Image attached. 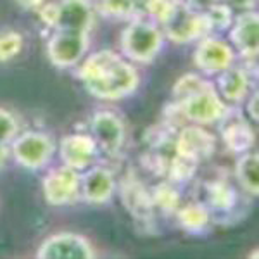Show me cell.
Here are the masks:
<instances>
[{"label":"cell","mask_w":259,"mask_h":259,"mask_svg":"<svg viewBox=\"0 0 259 259\" xmlns=\"http://www.w3.org/2000/svg\"><path fill=\"white\" fill-rule=\"evenodd\" d=\"M23 50V36L16 31L0 33V62L14 59Z\"/></svg>","instance_id":"25"},{"label":"cell","mask_w":259,"mask_h":259,"mask_svg":"<svg viewBox=\"0 0 259 259\" xmlns=\"http://www.w3.org/2000/svg\"><path fill=\"white\" fill-rule=\"evenodd\" d=\"M173 4H175V0H145L147 12L154 19L159 21V23H162V21L168 18Z\"/></svg>","instance_id":"29"},{"label":"cell","mask_w":259,"mask_h":259,"mask_svg":"<svg viewBox=\"0 0 259 259\" xmlns=\"http://www.w3.org/2000/svg\"><path fill=\"white\" fill-rule=\"evenodd\" d=\"M94 23V12L89 0H62L57 4L56 30L89 33Z\"/></svg>","instance_id":"13"},{"label":"cell","mask_w":259,"mask_h":259,"mask_svg":"<svg viewBox=\"0 0 259 259\" xmlns=\"http://www.w3.org/2000/svg\"><path fill=\"white\" fill-rule=\"evenodd\" d=\"M100 6L106 14L112 18H130L137 7L135 0H100Z\"/></svg>","instance_id":"27"},{"label":"cell","mask_w":259,"mask_h":259,"mask_svg":"<svg viewBox=\"0 0 259 259\" xmlns=\"http://www.w3.org/2000/svg\"><path fill=\"white\" fill-rule=\"evenodd\" d=\"M197 164L199 162H195V161L189 159V157H183L175 152V156L171 157L168 162L166 173H168V177L173 180V182H178V183L189 182V180L194 178L195 171H197Z\"/></svg>","instance_id":"22"},{"label":"cell","mask_w":259,"mask_h":259,"mask_svg":"<svg viewBox=\"0 0 259 259\" xmlns=\"http://www.w3.org/2000/svg\"><path fill=\"white\" fill-rule=\"evenodd\" d=\"M80 80L94 97L118 100L139 87V73L112 50L95 52L81 64Z\"/></svg>","instance_id":"1"},{"label":"cell","mask_w":259,"mask_h":259,"mask_svg":"<svg viewBox=\"0 0 259 259\" xmlns=\"http://www.w3.org/2000/svg\"><path fill=\"white\" fill-rule=\"evenodd\" d=\"M12 156L21 166L28 169H38L50 161L54 154V142L49 135L40 132H28L16 135L12 142Z\"/></svg>","instance_id":"5"},{"label":"cell","mask_w":259,"mask_h":259,"mask_svg":"<svg viewBox=\"0 0 259 259\" xmlns=\"http://www.w3.org/2000/svg\"><path fill=\"white\" fill-rule=\"evenodd\" d=\"M11 156V149L7 147V144H0V168L7 162Z\"/></svg>","instance_id":"34"},{"label":"cell","mask_w":259,"mask_h":259,"mask_svg":"<svg viewBox=\"0 0 259 259\" xmlns=\"http://www.w3.org/2000/svg\"><path fill=\"white\" fill-rule=\"evenodd\" d=\"M92 139L97 147L109 154H116L124 142V126L112 112L100 111L92 118Z\"/></svg>","instance_id":"12"},{"label":"cell","mask_w":259,"mask_h":259,"mask_svg":"<svg viewBox=\"0 0 259 259\" xmlns=\"http://www.w3.org/2000/svg\"><path fill=\"white\" fill-rule=\"evenodd\" d=\"M40 9V18L44 21L47 26L54 28L56 26V21H57V4H41L38 7Z\"/></svg>","instance_id":"30"},{"label":"cell","mask_w":259,"mask_h":259,"mask_svg":"<svg viewBox=\"0 0 259 259\" xmlns=\"http://www.w3.org/2000/svg\"><path fill=\"white\" fill-rule=\"evenodd\" d=\"M209 83H206L202 78H199L197 74H185L182 76L180 80L175 83V89H173V95H175V100L180 102L185 97H189L194 92H197L204 87H207Z\"/></svg>","instance_id":"26"},{"label":"cell","mask_w":259,"mask_h":259,"mask_svg":"<svg viewBox=\"0 0 259 259\" xmlns=\"http://www.w3.org/2000/svg\"><path fill=\"white\" fill-rule=\"evenodd\" d=\"M24 9H38L41 4H45L47 0H18Z\"/></svg>","instance_id":"33"},{"label":"cell","mask_w":259,"mask_h":259,"mask_svg":"<svg viewBox=\"0 0 259 259\" xmlns=\"http://www.w3.org/2000/svg\"><path fill=\"white\" fill-rule=\"evenodd\" d=\"M162 47V33L156 24L135 21L121 33V50L132 61L150 62Z\"/></svg>","instance_id":"3"},{"label":"cell","mask_w":259,"mask_h":259,"mask_svg":"<svg viewBox=\"0 0 259 259\" xmlns=\"http://www.w3.org/2000/svg\"><path fill=\"white\" fill-rule=\"evenodd\" d=\"M211 30H227L233 23V12L228 6L221 2L212 4L206 11H202Z\"/></svg>","instance_id":"24"},{"label":"cell","mask_w":259,"mask_h":259,"mask_svg":"<svg viewBox=\"0 0 259 259\" xmlns=\"http://www.w3.org/2000/svg\"><path fill=\"white\" fill-rule=\"evenodd\" d=\"M94 256L90 242L78 233L69 232L49 237L36 252V257L41 259H90Z\"/></svg>","instance_id":"7"},{"label":"cell","mask_w":259,"mask_h":259,"mask_svg":"<svg viewBox=\"0 0 259 259\" xmlns=\"http://www.w3.org/2000/svg\"><path fill=\"white\" fill-rule=\"evenodd\" d=\"M220 121H223L221 123V140L228 147V150L235 154H244L250 150L254 140H256V135H254V130L250 128L247 121L242 116L233 118L232 114H228V111L225 112Z\"/></svg>","instance_id":"14"},{"label":"cell","mask_w":259,"mask_h":259,"mask_svg":"<svg viewBox=\"0 0 259 259\" xmlns=\"http://www.w3.org/2000/svg\"><path fill=\"white\" fill-rule=\"evenodd\" d=\"M216 2H220V0H187V4L192 7V9H195V11H206L207 7H211L212 4H216Z\"/></svg>","instance_id":"32"},{"label":"cell","mask_w":259,"mask_h":259,"mask_svg":"<svg viewBox=\"0 0 259 259\" xmlns=\"http://www.w3.org/2000/svg\"><path fill=\"white\" fill-rule=\"evenodd\" d=\"M161 24L164 26L166 36L177 44H189L192 40L202 38L211 31L204 12L192 9L189 4L182 0H175L168 18Z\"/></svg>","instance_id":"2"},{"label":"cell","mask_w":259,"mask_h":259,"mask_svg":"<svg viewBox=\"0 0 259 259\" xmlns=\"http://www.w3.org/2000/svg\"><path fill=\"white\" fill-rule=\"evenodd\" d=\"M97 144L95 140L89 135H68L61 140V157L64 166L74 169V171H83L90 168L94 164L95 157H97Z\"/></svg>","instance_id":"10"},{"label":"cell","mask_w":259,"mask_h":259,"mask_svg":"<svg viewBox=\"0 0 259 259\" xmlns=\"http://www.w3.org/2000/svg\"><path fill=\"white\" fill-rule=\"evenodd\" d=\"M218 74V92L221 97L230 102H239L245 97L249 90V74L244 69L228 66Z\"/></svg>","instance_id":"18"},{"label":"cell","mask_w":259,"mask_h":259,"mask_svg":"<svg viewBox=\"0 0 259 259\" xmlns=\"http://www.w3.org/2000/svg\"><path fill=\"white\" fill-rule=\"evenodd\" d=\"M216 150V139L200 126H185L175 142V152L183 157L200 162L209 159Z\"/></svg>","instance_id":"9"},{"label":"cell","mask_w":259,"mask_h":259,"mask_svg":"<svg viewBox=\"0 0 259 259\" xmlns=\"http://www.w3.org/2000/svg\"><path fill=\"white\" fill-rule=\"evenodd\" d=\"M233 49L227 41L211 36H202L195 49L194 62L206 73H220L233 64Z\"/></svg>","instance_id":"11"},{"label":"cell","mask_w":259,"mask_h":259,"mask_svg":"<svg viewBox=\"0 0 259 259\" xmlns=\"http://www.w3.org/2000/svg\"><path fill=\"white\" fill-rule=\"evenodd\" d=\"M178 214V221L185 230L189 232H202L204 228L209 223V211L206 209L204 204H197V202H190L187 206H182L177 209Z\"/></svg>","instance_id":"20"},{"label":"cell","mask_w":259,"mask_h":259,"mask_svg":"<svg viewBox=\"0 0 259 259\" xmlns=\"http://www.w3.org/2000/svg\"><path fill=\"white\" fill-rule=\"evenodd\" d=\"M257 28H259V18L256 12H247L240 14L239 18L232 23L230 30V40L235 45L242 56L254 57L257 54L259 41H257Z\"/></svg>","instance_id":"15"},{"label":"cell","mask_w":259,"mask_h":259,"mask_svg":"<svg viewBox=\"0 0 259 259\" xmlns=\"http://www.w3.org/2000/svg\"><path fill=\"white\" fill-rule=\"evenodd\" d=\"M18 135V119L9 111L0 109V144H9Z\"/></svg>","instance_id":"28"},{"label":"cell","mask_w":259,"mask_h":259,"mask_svg":"<svg viewBox=\"0 0 259 259\" xmlns=\"http://www.w3.org/2000/svg\"><path fill=\"white\" fill-rule=\"evenodd\" d=\"M235 177L250 195H257L259 192V157L256 152H244V156L237 161Z\"/></svg>","instance_id":"19"},{"label":"cell","mask_w":259,"mask_h":259,"mask_svg":"<svg viewBox=\"0 0 259 259\" xmlns=\"http://www.w3.org/2000/svg\"><path fill=\"white\" fill-rule=\"evenodd\" d=\"M232 2L235 4V6H239V7H249L254 0H232Z\"/></svg>","instance_id":"35"},{"label":"cell","mask_w":259,"mask_h":259,"mask_svg":"<svg viewBox=\"0 0 259 259\" xmlns=\"http://www.w3.org/2000/svg\"><path fill=\"white\" fill-rule=\"evenodd\" d=\"M207 204L216 211H230L237 202V194L233 187L225 182L207 183Z\"/></svg>","instance_id":"21"},{"label":"cell","mask_w":259,"mask_h":259,"mask_svg":"<svg viewBox=\"0 0 259 259\" xmlns=\"http://www.w3.org/2000/svg\"><path fill=\"white\" fill-rule=\"evenodd\" d=\"M89 47V33L56 30L47 44V56L57 68H71L78 64Z\"/></svg>","instance_id":"6"},{"label":"cell","mask_w":259,"mask_h":259,"mask_svg":"<svg viewBox=\"0 0 259 259\" xmlns=\"http://www.w3.org/2000/svg\"><path fill=\"white\" fill-rule=\"evenodd\" d=\"M177 109L185 119L197 124H212L227 112L223 100L211 85L194 92L189 97L177 102Z\"/></svg>","instance_id":"4"},{"label":"cell","mask_w":259,"mask_h":259,"mask_svg":"<svg viewBox=\"0 0 259 259\" xmlns=\"http://www.w3.org/2000/svg\"><path fill=\"white\" fill-rule=\"evenodd\" d=\"M257 102H259V95L256 94V92H254L252 97L247 100V107H245V109H247V116L250 118V121H252V123H257V121H259Z\"/></svg>","instance_id":"31"},{"label":"cell","mask_w":259,"mask_h":259,"mask_svg":"<svg viewBox=\"0 0 259 259\" xmlns=\"http://www.w3.org/2000/svg\"><path fill=\"white\" fill-rule=\"evenodd\" d=\"M152 195L154 206L161 207L166 212H177L180 207V195L177 189L169 185V183H159V185L154 187V190L150 192Z\"/></svg>","instance_id":"23"},{"label":"cell","mask_w":259,"mask_h":259,"mask_svg":"<svg viewBox=\"0 0 259 259\" xmlns=\"http://www.w3.org/2000/svg\"><path fill=\"white\" fill-rule=\"evenodd\" d=\"M121 200L135 220L147 221L152 218V211L156 207L152 195L139 180L128 177L121 183Z\"/></svg>","instance_id":"16"},{"label":"cell","mask_w":259,"mask_h":259,"mask_svg":"<svg viewBox=\"0 0 259 259\" xmlns=\"http://www.w3.org/2000/svg\"><path fill=\"white\" fill-rule=\"evenodd\" d=\"M44 195L52 206H64L73 202L80 194V177L78 171L62 166V168L52 169L41 183Z\"/></svg>","instance_id":"8"},{"label":"cell","mask_w":259,"mask_h":259,"mask_svg":"<svg viewBox=\"0 0 259 259\" xmlns=\"http://www.w3.org/2000/svg\"><path fill=\"white\" fill-rule=\"evenodd\" d=\"M114 177L106 168H94L80 178V192L83 199L90 204H104L114 192Z\"/></svg>","instance_id":"17"}]
</instances>
